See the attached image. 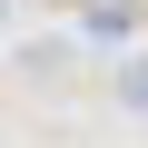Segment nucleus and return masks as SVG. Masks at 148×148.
Returning a JSON list of instances; mask_svg holds the SVG:
<instances>
[{
  "mask_svg": "<svg viewBox=\"0 0 148 148\" xmlns=\"http://www.w3.org/2000/svg\"><path fill=\"white\" fill-rule=\"evenodd\" d=\"M109 89H119V109H138V119H148V59H128L119 79H109Z\"/></svg>",
  "mask_w": 148,
  "mask_h": 148,
  "instance_id": "f03ea898",
  "label": "nucleus"
},
{
  "mask_svg": "<svg viewBox=\"0 0 148 148\" xmlns=\"http://www.w3.org/2000/svg\"><path fill=\"white\" fill-rule=\"evenodd\" d=\"M20 69H30L40 89H59V79H69V49H59V40H30V49H20Z\"/></svg>",
  "mask_w": 148,
  "mask_h": 148,
  "instance_id": "f257e3e1",
  "label": "nucleus"
}]
</instances>
